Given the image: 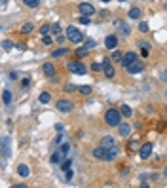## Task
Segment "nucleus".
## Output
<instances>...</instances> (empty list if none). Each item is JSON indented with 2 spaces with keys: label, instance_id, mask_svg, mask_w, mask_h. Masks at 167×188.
<instances>
[{
  "label": "nucleus",
  "instance_id": "49530a36",
  "mask_svg": "<svg viewBox=\"0 0 167 188\" xmlns=\"http://www.w3.org/2000/svg\"><path fill=\"white\" fill-rule=\"evenodd\" d=\"M55 143H57V145H59V143H63V133H59V135L55 137Z\"/></svg>",
  "mask_w": 167,
  "mask_h": 188
},
{
  "label": "nucleus",
  "instance_id": "bb28decb",
  "mask_svg": "<svg viewBox=\"0 0 167 188\" xmlns=\"http://www.w3.org/2000/svg\"><path fill=\"white\" fill-rule=\"evenodd\" d=\"M122 59H124V53L122 52H114L112 53V61L114 63H122Z\"/></svg>",
  "mask_w": 167,
  "mask_h": 188
},
{
  "label": "nucleus",
  "instance_id": "c85d7f7f",
  "mask_svg": "<svg viewBox=\"0 0 167 188\" xmlns=\"http://www.w3.org/2000/svg\"><path fill=\"white\" fill-rule=\"evenodd\" d=\"M87 52H89V48H78V50H76V55H78V57H86Z\"/></svg>",
  "mask_w": 167,
  "mask_h": 188
},
{
  "label": "nucleus",
  "instance_id": "ddd939ff",
  "mask_svg": "<svg viewBox=\"0 0 167 188\" xmlns=\"http://www.w3.org/2000/svg\"><path fill=\"white\" fill-rule=\"evenodd\" d=\"M101 145H103V146H106V148L116 146V139H114L112 135H105V137L101 139Z\"/></svg>",
  "mask_w": 167,
  "mask_h": 188
},
{
  "label": "nucleus",
  "instance_id": "473e14b6",
  "mask_svg": "<svg viewBox=\"0 0 167 188\" xmlns=\"http://www.w3.org/2000/svg\"><path fill=\"white\" fill-rule=\"evenodd\" d=\"M139 31H140V32H148V31H150V29H148V23H145V21H142L140 25H139Z\"/></svg>",
  "mask_w": 167,
  "mask_h": 188
},
{
  "label": "nucleus",
  "instance_id": "cd10ccee",
  "mask_svg": "<svg viewBox=\"0 0 167 188\" xmlns=\"http://www.w3.org/2000/svg\"><path fill=\"white\" fill-rule=\"evenodd\" d=\"M42 42H44V46H52V44H53V40H52L50 34H44V36H42Z\"/></svg>",
  "mask_w": 167,
  "mask_h": 188
},
{
  "label": "nucleus",
  "instance_id": "79ce46f5",
  "mask_svg": "<svg viewBox=\"0 0 167 188\" xmlns=\"http://www.w3.org/2000/svg\"><path fill=\"white\" fill-rule=\"evenodd\" d=\"M19 78V72H13V70H12V72H10V80H17Z\"/></svg>",
  "mask_w": 167,
  "mask_h": 188
},
{
  "label": "nucleus",
  "instance_id": "412c9836",
  "mask_svg": "<svg viewBox=\"0 0 167 188\" xmlns=\"http://www.w3.org/2000/svg\"><path fill=\"white\" fill-rule=\"evenodd\" d=\"M118 154H120V148H118V146H110L108 148V161L114 160V158H118Z\"/></svg>",
  "mask_w": 167,
  "mask_h": 188
},
{
  "label": "nucleus",
  "instance_id": "f8f14e48",
  "mask_svg": "<svg viewBox=\"0 0 167 188\" xmlns=\"http://www.w3.org/2000/svg\"><path fill=\"white\" fill-rule=\"evenodd\" d=\"M17 175H19V177H23V179H27V177L31 175L29 166H25V163H19V166H17Z\"/></svg>",
  "mask_w": 167,
  "mask_h": 188
},
{
  "label": "nucleus",
  "instance_id": "58836bf2",
  "mask_svg": "<svg viewBox=\"0 0 167 188\" xmlns=\"http://www.w3.org/2000/svg\"><path fill=\"white\" fill-rule=\"evenodd\" d=\"M120 25H122V32H124V34L127 36V34L131 32V31H129V27H127V25H124V23H120Z\"/></svg>",
  "mask_w": 167,
  "mask_h": 188
},
{
  "label": "nucleus",
  "instance_id": "603ef678",
  "mask_svg": "<svg viewBox=\"0 0 167 188\" xmlns=\"http://www.w3.org/2000/svg\"><path fill=\"white\" fill-rule=\"evenodd\" d=\"M2 4H6V0H2Z\"/></svg>",
  "mask_w": 167,
  "mask_h": 188
},
{
  "label": "nucleus",
  "instance_id": "7ed1b4c3",
  "mask_svg": "<svg viewBox=\"0 0 167 188\" xmlns=\"http://www.w3.org/2000/svg\"><path fill=\"white\" fill-rule=\"evenodd\" d=\"M66 38L70 42H74V44H80L84 40V34H82L80 29H76L74 25H70V27H66Z\"/></svg>",
  "mask_w": 167,
  "mask_h": 188
},
{
  "label": "nucleus",
  "instance_id": "4c0bfd02",
  "mask_svg": "<svg viewBox=\"0 0 167 188\" xmlns=\"http://www.w3.org/2000/svg\"><path fill=\"white\" fill-rule=\"evenodd\" d=\"M52 32H53V34H59V32H61V25H59V23H55V25L52 27Z\"/></svg>",
  "mask_w": 167,
  "mask_h": 188
},
{
  "label": "nucleus",
  "instance_id": "6e6552de",
  "mask_svg": "<svg viewBox=\"0 0 167 188\" xmlns=\"http://www.w3.org/2000/svg\"><path fill=\"white\" fill-rule=\"evenodd\" d=\"M78 12L82 13V15H93L95 13V6L93 4H89V2H82V4H78Z\"/></svg>",
  "mask_w": 167,
  "mask_h": 188
},
{
  "label": "nucleus",
  "instance_id": "864d4df0",
  "mask_svg": "<svg viewBox=\"0 0 167 188\" xmlns=\"http://www.w3.org/2000/svg\"><path fill=\"white\" fill-rule=\"evenodd\" d=\"M120 2H125V0H120Z\"/></svg>",
  "mask_w": 167,
  "mask_h": 188
},
{
  "label": "nucleus",
  "instance_id": "9d476101",
  "mask_svg": "<svg viewBox=\"0 0 167 188\" xmlns=\"http://www.w3.org/2000/svg\"><path fill=\"white\" fill-rule=\"evenodd\" d=\"M116 46H118V36L116 34H108L105 38V48L106 50H116Z\"/></svg>",
  "mask_w": 167,
  "mask_h": 188
},
{
  "label": "nucleus",
  "instance_id": "c756f323",
  "mask_svg": "<svg viewBox=\"0 0 167 188\" xmlns=\"http://www.w3.org/2000/svg\"><path fill=\"white\" fill-rule=\"evenodd\" d=\"M38 31H40V34L44 36V34H50V31H52V27H50V25H42V27H40Z\"/></svg>",
  "mask_w": 167,
  "mask_h": 188
},
{
  "label": "nucleus",
  "instance_id": "c9c22d12",
  "mask_svg": "<svg viewBox=\"0 0 167 188\" xmlns=\"http://www.w3.org/2000/svg\"><path fill=\"white\" fill-rule=\"evenodd\" d=\"M61 152H63V156H66V154L70 152V145H66V143H65V145L61 146Z\"/></svg>",
  "mask_w": 167,
  "mask_h": 188
},
{
  "label": "nucleus",
  "instance_id": "de8ad7c7",
  "mask_svg": "<svg viewBox=\"0 0 167 188\" xmlns=\"http://www.w3.org/2000/svg\"><path fill=\"white\" fill-rule=\"evenodd\" d=\"M140 48H148L150 50V42H140Z\"/></svg>",
  "mask_w": 167,
  "mask_h": 188
},
{
  "label": "nucleus",
  "instance_id": "423d86ee",
  "mask_svg": "<svg viewBox=\"0 0 167 188\" xmlns=\"http://www.w3.org/2000/svg\"><path fill=\"white\" fill-rule=\"evenodd\" d=\"M93 158H97V160H103V161H108V148L106 146H97V148H93Z\"/></svg>",
  "mask_w": 167,
  "mask_h": 188
},
{
  "label": "nucleus",
  "instance_id": "a19ab883",
  "mask_svg": "<svg viewBox=\"0 0 167 188\" xmlns=\"http://www.w3.org/2000/svg\"><path fill=\"white\" fill-rule=\"evenodd\" d=\"M29 84H31V78H23V82H21L23 87H29Z\"/></svg>",
  "mask_w": 167,
  "mask_h": 188
},
{
  "label": "nucleus",
  "instance_id": "393cba45",
  "mask_svg": "<svg viewBox=\"0 0 167 188\" xmlns=\"http://www.w3.org/2000/svg\"><path fill=\"white\" fill-rule=\"evenodd\" d=\"M129 17L131 19H140V10L139 8H131L129 10Z\"/></svg>",
  "mask_w": 167,
  "mask_h": 188
},
{
  "label": "nucleus",
  "instance_id": "ea45409f",
  "mask_svg": "<svg viewBox=\"0 0 167 188\" xmlns=\"http://www.w3.org/2000/svg\"><path fill=\"white\" fill-rule=\"evenodd\" d=\"M91 68L95 70V72H97V70H101V68H103V65H99V63H93V65H91Z\"/></svg>",
  "mask_w": 167,
  "mask_h": 188
},
{
  "label": "nucleus",
  "instance_id": "f704fd0d",
  "mask_svg": "<svg viewBox=\"0 0 167 188\" xmlns=\"http://www.w3.org/2000/svg\"><path fill=\"white\" fill-rule=\"evenodd\" d=\"M135 148H137V141H129V143H127V150L133 152Z\"/></svg>",
  "mask_w": 167,
  "mask_h": 188
},
{
  "label": "nucleus",
  "instance_id": "4468645a",
  "mask_svg": "<svg viewBox=\"0 0 167 188\" xmlns=\"http://www.w3.org/2000/svg\"><path fill=\"white\" fill-rule=\"evenodd\" d=\"M131 133V126L129 124H120V126H118V135H120V137H127Z\"/></svg>",
  "mask_w": 167,
  "mask_h": 188
},
{
  "label": "nucleus",
  "instance_id": "a211bd4d",
  "mask_svg": "<svg viewBox=\"0 0 167 188\" xmlns=\"http://www.w3.org/2000/svg\"><path fill=\"white\" fill-rule=\"evenodd\" d=\"M32 31H34V25H32L31 21H29V23H25V25L21 27V34H31Z\"/></svg>",
  "mask_w": 167,
  "mask_h": 188
},
{
  "label": "nucleus",
  "instance_id": "3c124183",
  "mask_svg": "<svg viewBox=\"0 0 167 188\" xmlns=\"http://www.w3.org/2000/svg\"><path fill=\"white\" fill-rule=\"evenodd\" d=\"M101 2H110V0H101Z\"/></svg>",
  "mask_w": 167,
  "mask_h": 188
},
{
  "label": "nucleus",
  "instance_id": "b1692460",
  "mask_svg": "<svg viewBox=\"0 0 167 188\" xmlns=\"http://www.w3.org/2000/svg\"><path fill=\"white\" fill-rule=\"evenodd\" d=\"M78 91L82 93V95H91L93 87H91V86H80V87H78Z\"/></svg>",
  "mask_w": 167,
  "mask_h": 188
},
{
  "label": "nucleus",
  "instance_id": "2f4dec72",
  "mask_svg": "<svg viewBox=\"0 0 167 188\" xmlns=\"http://www.w3.org/2000/svg\"><path fill=\"white\" fill-rule=\"evenodd\" d=\"M70 166H72V160H66V161H63V163H61V169H63V171H66V169H70Z\"/></svg>",
  "mask_w": 167,
  "mask_h": 188
},
{
  "label": "nucleus",
  "instance_id": "20e7f679",
  "mask_svg": "<svg viewBox=\"0 0 167 188\" xmlns=\"http://www.w3.org/2000/svg\"><path fill=\"white\" fill-rule=\"evenodd\" d=\"M55 106H57L59 112H65V114L74 110V103H72V101H68V99H59V101L55 103Z\"/></svg>",
  "mask_w": 167,
  "mask_h": 188
},
{
  "label": "nucleus",
  "instance_id": "aec40b11",
  "mask_svg": "<svg viewBox=\"0 0 167 188\" xmlns=\"http://www.w3.org/2000/svg\"><path fill=\"white\" fill-rule=\"evenodd\" d=\"M8 145H10V137H4V139H2V154H4V158L10 154V148H8Z\"/></svg>",
  "mask_w": 167,
  "mask_h": 188
},
{
  "label": "nucleus",
  "instance_id": "39448f33",
  "mask_svg": "<svg viewBox=\"0 0 167 188\" xmlns=\"http://www.w3.org/2000/svg\"><path fill=\"white\" fill-rule=\"evenodd\" d=\"M125 70H127L129 74H139V72H142V70H145V63H142V61L137 57V59H135L127 68H125Z\"/></svg>",
  "mask_w": 167,
  "mask_h": 188
},
{
  "label": "nucleus",
  "instance_id": "8fccbe9b",
  "mask_svg": "<svg viewBox=\"0 0 167 188\" xmlns=\"http://www.w3.org/2000/svg\"><path fill=\"white\" fill-rule=\"evenodd\" d=\"M163 177H165V179H167V167H165V169H163Z\"/></svg>",
  "mask_w": 167,
  "mask_h": 188
},
{
  "label": "nucleus",
  "instance_id": "2eb2a0df",
  "mask_svg": "<svg viewBox=\"0 0 167 188\" xmlns=\"http://www.w3.org/2000/svg\"><path fill=\"white\" fill-rule=\"evenodd\" d=\"M103 72H105V76H106V78H114V76H116V70H114L112 63H110V65H105V67H103Z\"/></svg>",
  "mask_w": 167,
  "mask_h": 188
},
{
  "label": "nucleus",
  "instance_id": "e433bc0d",
  "mask_svg": "<svg viewBox=\"0 0 167 188\" xmlns=\"http://www.w3.org/2000/svg\"><path fill=\"white\" fill-rule=\"evenodd\" d=\"M12 46H13V42H12V40H4V42H2V48H4V50H10Z\"/></svg>",
  "mask_w": 167,
  "mask_h": 188
},
{
  "label": "nucleus",
  "instance_id": "1a4fd4ad",
  "mask_svg": "<svg viewBox=\"0 0 167 188\" xmlns=\"http://www.w3.org/2000/svg\"><path fill=\"white\" fill-rule=\"evenodd\" d=\"M42 72H44V76H47V78H55L57 70H55V67H53L52 63H44V65H42Z\"/></svg>",
  "mask_w": 167,
  "mask_h": 188
},
{
  "label": "nucleus",
  "instance_id": "4be33fe9",
  "mask_svg": "<svg viewBox=\"0 0 167 188\" xmlns=\"http://www.w3.org/2000/svg\"><path fill=\"white\" fill-rule=\"evenodd\" d=\"M120 110H122V114L125 116V118H129V116L133 114V110H131V106H129V105H122V106H120Z\"/></svg>",
  "mask_w": 167,
  "mask_h": 188
},
{
  "label": "nucleus",
  "instance_id": "72a5a7b5",
  "mask_svg": "<svg viewBox=\"0 0 167 188\" xmlns=\"http://www.w3.org/2000/svg\"><path fill=\"white\" fill-rule=\"evenodd\" d=\"M89 21H91L89 15H82V17H80V23H82V25H89Z\"/></svg>",
  "mask_w": 167,
  "mask_h": 188
},
{
  "label": "nucleus",
  "instance_id": "37998d69",
  "mask_svg": "<svg viewBox=\"0 0 167 188\" xmlns=\"http://www.w3.org/2000/svg\"><path fill=\"white\" fill-rule=\"evenodd\" d=\"M86 48H95V40H87L86 42Z\"/></svg>",
  "mask_w": 167,
  "mask_h": 188
},
{
  "label": "nucleus",
  "instance_id": "dca6fc26",
  "mask_svg": "<svg viewBox=\"0 0 167 188\" xmlns=\"http://www.w3.org/2000/svg\"><path fill=\"white\" fill-rule=\"evenodd\" d=\"M68 53H70V50H68V48H59V50L52 52V57H53V59H57V57H65V55H68Z\"/></svg>",
  "mask_w": 167,
  "mask_h": 188
},
{
  "label": "nucleus",
  "instance_id": "f3484780",
  "mask_svg": "<svg viewBox=\"0 0 167 188\" xmlns=\"http://www.w3.org/2000/svg\"><path fill=\"white\" fill-rule=\"evenodd\" d=\"M2 103L4 105H12V91L10 89H4L2 91Z\"/></svg>",
  "mask_w": 167,
  "mask_h": 188
},
{
  "label": "nucleus",
  "instance_id": "6ab92c4d",
  "mask_svg": "<svg viewBox=\"0 0 167 188\" xmlns=\"http://www.w3.org/2000/svg\"><path fill=\"white\" fill-rule=\"evenodd\" d=\"M38 101H40L42 105H47V103L52 101V95H50V93H47V91H44V93H40V97H38Z\"/></svg>",
  "mask_w": 167,
  "mask_h": 188
},
{
  "label": "nucleus",
  "instance_id": "0eeeda50",
  "mask_svg": "<svg viewBox=\"0 0 167 188\" xmlns=\"http://www.w3.org/2000/svg\"><path fill=\"white\" fill-rule=\"evenodd\" d=\"M152 150H154V145H152V143H145V145L140 146V150H139L140 160H148V158L152 156Z\"/></svg>",
  "mask_w": 167,
  "mask_h": 188
},
{
  "label": "nucleus",
  "instance_id": "5701e85b",
  "mask_svg": "<svg viewBox=\"0 0 167 188\" xmlns=\"http://www.w3.org/2000/svg\"><path fill=\"white\" fill-rule=\"evenodd\" d=\"M61 160H63V152H53L52 154V163H61Z\"/></svg>",
  "mask_w": 167,
  "mask_h": 188
},
{
  "label": "nucleus",
  "instance_id": "9b49d317",
  "mask_svg": "<svg viewBox=\"0 0 167 188\" xmlns=\"http://www.w3.org/2000/svg\"><path fill=\"white\" fill-rule=\"evenodd\" d=\"M135 59H137V53H135V52H127V53H124V59H122V65H124V67L127 68V67H129V65H131V63H133Z\"/></svg>",
  "mask_w": 167,
  "mask_h": 188
},
{
  "label": "nucleus",
  "instance_id": "c03bdc74",
  "mask_svg": "<svg viewBox=\"0 0 167 188\" xmlns=\"http://www.w3.org/2000/svg\"><path fill=\"white\" fill-rule=\"evenodd\" d=\"M148 53H150V50H148V48H142V52H140V55H142V57H148Z\"/></svg>",
  "mask_w": 167,
  "mask_h": 188
},
{
  "label": "nucleus",
  "instance_id": "f03ea898",
  "mask_svg": "<svg viewBox=\"0 0 167 188\" xmlns=\"http://www.w3.org/2000/svg\"><path fill=\"white\" fill-rule=\"evenodd\" d=\"M66 68H68L72 74H78V76H84V74H87V67H86L82 61H68Z\"/></svg>",
  "mask_w": 167,
  "mask_h": 188
},
{
  "label": "nucleus",
  "instance_id": "a18cd8bd",
  "mask_svg": "<svg viewBox=\"0 0 167 188\" xmlns=\"http://www.w3.org/2000/svg\"><path fill=\"white\" fill-rule=\"evenodd\" d=\"M72 177H74V173L70 169H66V181H72Z\"/></svg>",
  "mask_w": 167,
  "mask_h": 188
},
{
  "label": "nucleus",
  "instance_id": "f257e3e1",
  "mask_svg": "<svg viewBox=\"0 0 167 188\" xmlns=\"http://www.w3.org/2000/svg\"><path fill=\"white\" fill-rule=\"evenodd\" d=\"M122 110H118V108H108L106 112H105V124L108 126V127H118L122 124Z\"/></svg>",
  "mask_w": 167,
  "mask_h": 188
},
{
  "label": "nucleus",
  "instance_id": "7c9ffc66",
  "mask_svg": "<svg viewBox=\"0 0 167 188\" xmlns=\"http://www.w3.org/2000/svg\"><path fill=\"white\" fill-rule=\"evenodd\" d=\"M76 89H78V87L72 86V84H65V91H66V93H74Z\"/></svg>",
  "mask_w": 167,
  "mask_h": 188
},
{
  "label": "nucleus",
  "instance_id": "a878e982",
  "mask_svg": "<svg viewBox=\"0 0 167 188\" xmlns=\"http://www.w3.org/2000/svg\"><path fill=\"white\" fill-rule=\"evenodd\" d=\"M23 4L29 6V8H38L40 6V0H23Z\"/></svg>",
  "mask_w": 167,
  "mask_h": 188
},
{
  "label": "nucleus",
  "instance_id": "09e8293b",
  "mask_svg": "<svg viewBox=\"0 0 167 188\" xmlns=\"http://www.w3.org/2000/svg\"><path fill=\"white\" fill-rule=\"evenodd\" d=\"M161 80H167V70H165V72H161Z\"/></svg>",
  "mask_w": 167,
  "mask_h": 188
}]
</instances>
